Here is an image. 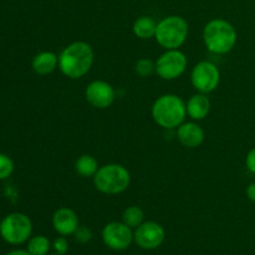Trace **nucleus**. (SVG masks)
I'll return each instance as SVG.
<instances>
[{"instance_id": "dca6fc26", "label": "nucleus", "mask_w": 255, "mask_h": 255, "mask_svg": "<svg viewBox=\"0 0 255 255\" xmlns=\"http://www.w3.org/2000/svg\"><path fill=\"white\" fill-rule=\"evenodd\" d=\"M157 24L158 22H156V20L153 17L143 15V16H139L138 19L134 20L132 30H133V34L138 39L147 40L151 39V37H154L157 30Z\"/></svg>"}, {"instance_id": "f257e3e1", "label": "nucleus", "mask_w": 255, "mask_h": 255, "mask_svg": "<svg viewBox=\"0 0 255 255\" xmlns=\"http://www.w3.org/2000/svg\"><path fill=\"white\" fill-rule=\"evenodd\" d=\"M94 57L91 45L85 41H74L60 52L59 69L69 79H81L91 70Z\"/></svg>"}, {"instance_id": "5701e85b", "label": "nucleus", "mask_w": 255, "mask_h": 255, "mask_svg": "<svg viewBox=\"0 0 255 255\" xmlns=\"http://www.w3.org/2000/svg\"><path fill=\"white\" fill-rule=\"evenodd\" d=\"M52 248H54L55 253L57 255H65L66 252L69 251V243H67L66 238L64 236H61L55 239L54 244H52Z\"/></svg>"}, {"instance_id": "f03ea898", "label": "nucleus", "mask_w": 255, "mask_h": 255, "mask_svg": "<svg viewBox=\"0 0 255 255\" xmlns=\"http://www.w3.org/2000/svg\"><path fill=\"white\" fill-rule=\"evenodd\" d=\"M151 114L153 121L162 128H178L187 116L186 102L174 94L162 95L152 105Z\"/></svg>"}, {"instance_id": "6e6552de", "label": "nucleus", "mask_w": 255, "mask_h": 255, "mask_svg": "<svg viewBox=\"0 0 255 255\" xmlns=\"http://www.w3.org/2000/svg\"><path fill=\"white\" fill-rule=\"evenodd\" d=\"M191 82L198 92L211 94L219 86L221 72L213 62L201 61L192 69Z\"/></svg>"}, {"instance_id": "a878e982", "label": "nucleus", "mask_w": 255, "mask_h": 255, "mask_svg": "<svg viewBox=\"0 0 255 255\" xmlns=\"http://www.w3.org/2000/svg\"><path fill=\"white\" fill-rule=\"evenodd\" d=\"M6 255H31L29 251H22V249H15V251L9 252Z\"/></svg>"}, {"instance_id": "4468645a", "label": "nucleus", "mask_w": 255, "mask_h": 255, "mask_svg": "<svg viewBox=\"0 0 255 255\" xmlns=\"http://www.w3.org/2000/svg\"><path fill=\"white\" fill-rule=\"evenodd\" d=\"M187 115L191 117L193 121H201L204 120L211 112V100L207 96V94H194L189 97L186 102Z\"/></svg>"}, {"instance_id": "423d86ee", "label": "nucleus", "mask_w": 255, "mask_h": 255, "mask_svg": "<svg viewBox=\"0 0 255 255\" xmlns=\"http://www.w3.org/2000/svg\"><path fill=\"white\" fill-rule=\"evenodd\" d=\"M32 233V223L24 213H11L0 223V234L6 243L20 246L30 239Z\"/></svg>"}, {"instance_id": "393cba45", "label": "nucleus", "mask_w": 255, "mask_h": 255, "mask_svg": "<svg viewBox=\"0 0 255 255\" xmlns=\"http://www.w3.org/2000/svg\"><path fill=\"white\" fill-rule=\"evenodd\" d=\"M246 194L249 201L255 203V182H252L251 184H248L246 189Z\"/></svg>"}, {"instance_id": "f8f14e48", "label": "nucleus", "mask_w": 255, "mask_h": 255, "mask_svg": "<svg viewBox=\"0 0 255 255\" xmlns=\"http://www.w3.org/2000/svg\"><path fill=\"white\" fill-rule=\"evenodd\" d=\"M52 227L60 236H74L79 228V217L72 209L62 207L59 208L52 216Z\"/></svg>"}, {"instance_id": "b1692460", "label": "nucleus", "mask_w": 255, "mask_h": 255, "mask_svg": "<svg viewBox=\"0 0 255 255\" xmlns=\"http://www.w3.org/2000/svg\"><path fill=\"white\" fill-rule=\"evenodd\" d=\"M246 167L251 173L255 174V147L248 152L246 157Z\"/></svg>"}, {"instance_id": "412c9836", "label": "nucleus", "mask_w": 255, "mask_h": 255, "mask_svg": "<svg viewBox=\"0 0 255 255\" xmlns=\"http://www.w3.org/2000/svg\"><path fill=\"white\" fill-rule=\"evenodd\" d=\"M14 172V162L9 156L0 153V181L9 178Z\"/></svg>"}, {"instance_id": "9d476101", "label": "nucleus", "mask_w": 255, "mask_h": 255, "mask_svg": "<svg viewBox=\"0 0 255 255\" xmlns=\"http://www.w3.org/2000/svg\"><path fill=\"white\" fill-rule=\"evenodd\" d=\"M166 232L157 222H143L133 232V242L144 251H152L161 247Z\"/></svg>"}, {"instance_id": "6ab92c4d", "label": "nucleus", "mask_w": 255, "mask_h": 255, "mask_svg": "<svg viewBox=\"0 0 255 255\" xmlns=\"http://www.w3.org/2000/svg\"><path fill=\"white\" fill-rule=\"evenodd\" d=\"M143 211L137 206L128 207V208L125 209L124 214H122V222H124L126 226H128L129 228L134 229L143 223Z\"/></svg>"}, {"instance_id": "bb28decb", "label": "nucleus", "mask_w": 255, "mask_h": 255, "mask_svg": "<svg viewBox=\"0 0 255 255\" xmlns=\"http://www.w3.org/2000/svg\"><path fill=\"white\" fill-rule=\"evenodd\" d=\"M47 255H49V254H47ZM52 255H57V254H52Z\"/></svg>"}, {"instance_id": "20e7f679", "label": "nucleus", "mask_w": 255, "mask_h": 255, "mask_svg": "<svg viewBox=\"0 0 255 255\" xmlns=\"http://www.w3.org/2000/svg\"><path fill=\"white\" fill-rule=\"evenodd\" d=\"M131 183L128 169L119 163H109L100 167L94 176L95 188L104 194L115 196L126 191Z\"/></svg>"}, {"instance_id": "7ed1b4c3", "label": "nucleus", "mask_w": 255, "mask_h": 255, "mask_svg": "<svg viewBox=\"0 0 255 255\" xmlns=\"http://www.w3.org/2000/svg\"><path fill=\"white\" fill-rule=\"evenodd\" d=\"M237 40L238 34L236 27L228 20L213 19L203 29V42L212 54H228L234 49Z\"/></svg>"}, {"instance_id": "0eeeda50", "label": "nucleus", "mask_w": 255, "mask_h": 255, "mask_svg": "<svg viewBox=\"0 0 255 255\" xmlns=\"http://www.w3.org/2000/svg\"><path fill=\"white\" fill-rule=\"evenodd\" d=\"M188 65V60L184 52L178 49L166 50L156 61V74L161 79L172 81L184 74Z\"/></svg>"}, {"instance_id": "9b49d317", "label": "nucleus", "mask_w": 255, "mask_h": 255, "mask_svg": "<svg viewBox=\"0 0 255 255\" xmlns=\"http://www.w3.org/2000/svg\"><path fill=\"white\" fill-rule=\"evenodd\" d=\"M85 99L91 106L104 110L114 104L116 99V92L109 82L95 80L90 82L85 89Z\"/></svg>"}, {"instance_id": "2eb2a0df", "label": "nucleus", "mask_w": 255, "mask_h": 255, "mask_svg": "<svg viewBox=\"0 0 255 255\" xmlns=\"http://www.w3.org/2000/svg\"><path fill=\"white\" fill-rule=\"evenodd\" d=\"M31 67L40 76L49 75L59 67V56L52 51H41L34 56Z\"/></svg>"}, {"instance_id": "aec40b11", "label": "nucleus", "mask_w": 255, "mask_h": 255, "mask_svg": "<svg viewBox=\"0 0 255 255\" xmlns=\"http://www.w3.org/2000/svg\"><path fill=\"white\" fill-rule=\"evenodd\" d=\"M134 71L141 77L151 76V75L156 72V62H153L149 59H146V57L137 60L136 65H134Z\"/></svg>"}, {"instance_id": "f3484780", "label": "nucleus", "mask_w": 255, "mask_h": 255, "mask_svg": "<svg viewBox=\"0 0 255 255\" xmlns=\"http://www.w3.org/2000/svg\"><path fill=\"white\" fill-rule=\"evenodd\" d=\"M99 168V161L94 156H91V154H82L75 162V171H76V173L80 174L81 177H85V178H89V177L94 178Z\"/></svg>"}, {"instance_id": "cd10ccee", "label": "nucleus", "mask_w": 255, "mask_h": 255, "mask_svg": "<svg viewBox=\"0 0 255 255\" xmlns=\"http://www.w3.org/2000/svg\"><path fill=\"white\" fill-rule=\"evenodd\" d=\"M0 223H1V222H0Z\"/></svg>"}, {"instance_id": "4be33fe9", "label": "nucleus", "mask_w": 255, "mask_h": 255, "mask_svg": "<svg viewBox=\"0 0 255 255\" xmlns=\"http://www.w3.org/2000/svg\"><path fill=\"white\" fill-rule=\"evenodd\" d=\"M74 236L75 238H76V241L81 244L89 243V242L92 239V233L87 227L80 226L79 228L76 229V232L74 233Z\"/></svg>"}, {"instance_id": "39448f33", "label": "nucleus", "mask_w": 255, "mask_h": 255, "mask_svg": "<svg viewBox=\"0 0 255 255\" xmlns=\"http://www.w3.org/2000/svg\"><path fill=\"white\" fill-rule=\"evenodd\" d=\"M188 22L184 17L178 15H171L157 24L154 39L166 50L178 49L186 42L188 37Z\"/></svg>"}, {"instance_id": "a211bd4d", "label": "nucleus", "mask_w": 255, "mask_h": 255, "mask_svg": "<svg viewBox=\"0 0 255 255\" xmlns=\"http://www.w3.org/2000/svg\"><path fill=\"white\" fill-rule=\"evenodd\" d=\"M51 244L45 236H35L27 242V251L31 255H47Z\"/></svg>"}, {"instance_id": "ddd939ff", "label": "nucleus", "mask_w": 255, "mask_h": 255, "mask_svg": "<svg viewBox=\"0 0 255 255\" xmlns=\"http://www.w3.org/2000/svg\"><path fill=\"white\" fill-rule=\"evenodd\" d=\"M177 137L182 146L188 148H197L204 141V131L196 122H183L177 128Z\"/></svg>"}, {"instance_id": "1a4fd4ad", "label": "nucleus", "mask_w": 255, "mask_h": 255, "mask_svg": "<svg viewBox=\"0 0 255 255\" xmlns=\"http://www.w3.org/2000/svg\"><path fill=\"white\" fill-rule=\"evenodd\" d=\"M102 241L112 251H126L133 243V232L124 222H111L102 229Z\"/></svg>"}]
</instances>
